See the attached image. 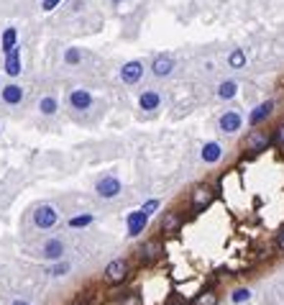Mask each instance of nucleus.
<instances>
[{"instance_id":"f257e3e1","label":"nucleus","mask_w":284,"mask_h":305,"mask_svg":"<svg viewBox=\"0 0 284 305\" xmlns=\"http://www.w3.org/2000/svg\"><path fill=\"white\" fill-rule=\"evenodd\" d=\"M215 200V190L210 185H195L189 193V205L195 213H202L205 208H210V203Z\"/></svg>"},{"instance_id":"f03ea898","label":"nucleus","mask_w":284,"mask_h":305,"mask_svg":"<svg viewBox=\"0 0 284 305\" xmlns=\"http://www.w3.org/2000/svg\"><path fill=\"white\" fill-rule=\"evenodd\" d=\"M131 275V267L126 259H113V262L105 267V282L108 285H120V282H126Z\"/></svg>"},{"instance_id":"7ed1b4c3","label":"nucleus","mask_w":284,"mask_h":305,"mask_svg":"<svg viewBox=\"0 0 284 305\" xmlns=\"http://www.w3.org/2000/svg\"><path fill=\"white\" fill-rule=\"evenodd\" d=\"M56 221H59V213H56L54 205H39L36 210H33V226L41 229V231L54 229Z\"/></svg>"},{"instance_id":"20e7f679","label":"nucleus","mask_w":284,"mask_h":305,"mask_svg":"<svg viewBox=\"0 0 284 305\" xmlns=\"http://www.w3.org/2000/svg\"><path fill=\"white\" fill-rule=\"evenodd\" d=\"M120 190H123L120 179H118V177H113V175L100 177V179H97V185H95V193H97L100 198H105V200H110V198L120 195Z\"/></svg>"},{"instance_id":"39448f33","label":"nucleus","mask_w":284,"mask_h":305,"mask_svg":"<svg viewBox=\"0 0 284 305\" xmlns=\"http://www.w3.org/2000/svg\"><path fill=\"white\" fill-rule=\"evenodd\" d=\"M162 254H164V246H162V241H159V239H149L139 249V259H141L143 264H154L156 259H162Z\"/></svg>"},{"instance_id":"423d86ee","label":"nucleus","mask_w":284,"mask_h":305,"mask_svg":"<svg viewBox=\"0 0 284 305\" xmlns=\"http://www.w3.org/2000/svg\"><path fill=\"white\" fill-rule=\"evenodd\" d=\"M269 144H271V139L266 136V133H264V131H259V128H254V131L246 136V141H243V149H248L251 154H259V152L269 149Z\"/></svg>"},{"instance_id":"0eeeda50","label":"nucleus","mask_w":284,"mask_h":305,"mask_svg":"<svg viewBox=\"0 0 284 305\" xmlns=\"http://www.w3.org/2000/svg\"><path fill=\"white\" fill-rule=\"evenodd\" d=\"M143 77V62L139 59H133V62H126L120 67V80L126 82V85H136Z\"/></svg>"},{"instance_id":"6e6552de","label":"nucleus","mask_w":284,"mask_h":305,"mask_svg":"<svg viewBox=\"0 0 284 305\" xmlns=\"http://www.w3.org/2000/svg\"><path fill=\"white\" fill-rule=\"evenodd\" d=\"M241 126H243V118H241V113H238V110H225L223 116L218 118V128L223 133H236Z\"/></svg>"},{"instance_id":"1a4fd4ad","label":"nucleus","mask_w":284,"mask_h":305,"mask_svg":"<svg viewBox=\"0 0 284 305\" xmlns=\"http://www.w3.org/2000/svg\"><path fill=\"white\" fill-rule=\"evenodd\" d=\"M151 72H154L156 77H169V75L174 72V59H172L169 54H159V56H154Z\"/></svg>"},{"instance_id":"9d476101","label":"nucleus","mask_w":284,"mask_h":305,"mask_svg":"<svg viewBox=\"0 0 284 305\" xmlns=\"http://www.w3.org/2000/svg\"><path fill=\"white\" fill-rule=\"evenodd\" d=\"M62 254H64V241L62 239H49L41 249V256L47 262H62Z\"/></svg>"},{"instance_id":"9b49d317","label":"nucleus","mask_w":284,"mask_h":305,"mask_svg":"<svg viewBox=\"0 0 284 305\" xmlns=\"http://www.w3.org/2000/svg\"><path fill=\"white\" fill-rule=\"evenodd\" d=\"M271 113H274V100H266V103H261V105H256L254 110H251V116H248V123L256 128V126H261Z\"/></svg>"},{"instance_id":"f8f14e48","label":"nucleus","mask_w":284,"mask_h":305,"mask_svg":"<svg viewBox=\"0 0 284 305\" xmlns=\"http://www.w3.org/2000/svg\"><path fill=\"white\" fill-rule=\"evenodd\" d=\"M70 105L74 110H87V108H93V95H90L87 90H82V87H74L70 93Z\"/></svg>"},{"instance_id":"ddd939ff","label":"nucleus","mask_w":284,"mask_h":305,"mask_svg":"<svg viewBox=\"0 0 284 305\" xmlns=\"http://www.w3.org/2000/svg\"><path fill=\"white\" fill-rule=\"evenodd\" d=\"M159 229H162V233H174V231H179V229H182V213L166 210L164 218H162V223H159Z\"/></svg>"},{"instance_id":"4468645a","label":"nucleus","mask_w":284,"mask_h":305,"mask_svg":"<svg viewBox=\"0 0 284 305\" xmlns=\"http://www.w3.org/2000/svg\"><path fill=\"white\" fill-rule=\"evenodd\" d=\"M146 223H149V216H146L143 210H133L131 216H128V236L133 239V236H139L143 229H146Z\"/></svg>"},{"instance_id":"2eb2a0df","label":"nucleus","mask_w":284,"mask_h":305,"mask_svg":"<svg viewBox=\"0 0 284 305\" xmlns=\"http://www.w3.org/2000/svg\"><path fill=\"white\" fill-rule=\"evenodd\" d=\"M200 156H202L205 164H215V162H220V156H223V146L218 141H208L205 146H202Z\"/></svg>"},{"instance_id":"dca6fc26","label":"nucleus","mask_w":284,"mask_h":305,"mask_svg":"<svg viewBox=\"0 0 284 305\" xmlns=\"http://www.w3.org/2000/svg\"><path fill=\"white\" fill-rule=\"evenodd\" d=\"M21 100H24V87L16 82H8L3 87V103L5 105H21Z\"/></svg>"},{"instance_id":"f3484780","label":"nucleus","mask_w":284,"mask_h":305,"mask_svg":"<svg viewBox=\"0 0 284 305\" xmlns=\"http://www.w3.org/2000/svg\"><path fill=\"white\" fill-rule=\"evenodd\" d=\"M5 75L8 77H18L21 75V47L10 49L5 54Z\"/></svg>"},{"instance_id":"a211bd4d","label":"nucleus","mask_w":284,"mask_h":305,"mask_svg":"<svg viewBox=\"0 0 284 305\" xmlns=\"http://www.w3.org/2000/svg\"><path fill=\"white\" fill-rule=\"evenodd\" d=\"M162 105V95L156 93V90H143L141 98H139V108L141 110H156Z\"/></svg>"},{"instance_id":"6ab92c4d","label":"nucleus","mask_w":284,"mask_h":305,"mask_svg":"<svg viewBox=\"0 0 284 305\" xmlns=\"http://www.w3.org/2000/svg\"><path fill=\"white\" fill-rule=\"evenodd\" d=\"M18 47V31L13 26H8L3 31V39H0V49H3V54H8L10 49H16Z\"/></svg>"},{"instance_id":"aec40b11","label":"nucleus","mask_w":284,"mask_h":305,"mask_svg":"<svg viewBox=\"0 0 284 305\" xmlns=\"http://www.w3.org/2000/svg\"><path fill=\"white\" fill-rule=\"evenodd\" d=\"M56 110H59V103H56L54 95H44L39 100V113H41V116H54Z\"/></svg>"},{"instance_id":"412c9836","label":"nucleus","mask_w":284,"mask_h":305,"mask_svg":"<svg viewBox=\"0 0 284 305\" xmlns=\"http://www.w3.org/2000/svg\"><path fill=\"white\" fill-rule=\"evenodd\" d=\"M236 95H238V82L225 80V82L218 85V98H220V100H233Z\"/></svg>"},{"instance_id":"4be33fe9","label":"nucleus","mask_w":284,"mask_h":305,"mask_svg":"<svg viewBox=\"0 0 284 305\" xmlns=\"http://www.w3.org/2000/svg\"><path fill=\"white\" fill-rule=\"evenodd\" d=\"M228 67L231 70H243L246 67V51L243 49H233L228 54Z\"/></svg>"},{"instance_id":"5701e85b","label":"nucleus","mask_w":284,"mask_h":305,"mask_svg":"<svg viewBox=\"0 0 284 305\" xmlns=\"http://www.w3.org/2000/svg\"><path fill=\"white\" fill-rule=\"evenodd\" d=\"M192 305H218V292H213V290L200 292V295L195 298V303H192Z\"/></svg>"},{"instance_id":"b1692460","label":"nucleus","mask_w":284,"mask_h":305,"mask_svg":"<svg viewBox=\"0 0 284 305\" xmlns=\"http://www.w3.org/2000/svg\"><path fill=\"white\" fill-rule=\"evenodd\" d=\"M231 300H233L236 305L248 303V300H251V290H248V287H238V290H233V292H231Z\"/></svg>"},{"instance_id":"393cba45","label":"nucleus","mask_w":284,"mask_h":305,"mask_svg":"<svg viewBox=\"0 0 284 305\" xmlns=\"http://www.w3.org/2000/svg\"><path fill=\"white\" fill-rule=\"evenodd\" d=\"M64 62H67V64H70V67L79 64V62H82V51H79L77 47H70V49H67V51H64Z\"/></svg>"},{"instance_id":"a878e982","label":"nucleus","mask_w":284,"mask_h":305,"mask_svg":"<svg viewBox=\"0 0 284 305\" xmlns=\"http://www.w3.org/2000/svg\"><path fill=\"white\" fill-rule=\"evenodd\" d=\"M93 223V216L90 213H85V216H74L72 221H70V229H85V226H90Z\"/></svg>"},{"instance_id":"bb28decb","label":"nucleus","mask_w":284,"mask_h":305,"mask_svg":"<svg viewBox=\"0 0 284 305\" xmlns=\"http://www.w3.org/2000/svg\"><path fill=\"white\" fill-rule=\"evenodd\" d=\"M274 144L279 146V149L284 152V123H279L277 131H274Z\"/></svg>"},{"instance_id":"cd10ccee","label":"nucleus","mask_w":284,"mask_h":305,"mask_svg":"<svg viewBox=\"0 0 284 305\" xmlns=\"http://www.w3.org/2000/svg\"><path fill=\"white\" fill-rule=\"evenodd\" d=\"M67 272H70V264H67V262H62V264H54V267L49 269V275H54V277L67 275Z\"/></svg>"},{"instance_id":"c85d7f7f","label":"nucleus","mask_w":284,"mask_h":305,"mask_svg":"<svg viewBox=\"0 0 284 305\" xmlns=\"http://www.w3.org/2000/svg\"><path fill=\"white\" fill-rule=\"evenodd\" d=\"M156 208H159V200L154 198V200H149V203H143V208H141V210L146 213V216H151V213H154Z\"/></svg>"},{"instance_id":"c756f323","label":"nucleus","mask_w":284,"mask_h":305,"mask_svg":"<svg viewBox=\"0 0 284 305\" xmlns=\"http://www.w3.org/2000/svg\"><path fill=\"white\" fill-rule=\"evenodd\" d=\"M56 5H62V0H41V8L47 10V13H51Z\"/></svg>"},{"instance_id":"7c9ffc66","label":"nucleus","mask_w":284,"mask_h":305,"mask_svg":"<svg viewBox=\"0 0 284 305\" xmlns=\"http://www.w3.org/2000/svg\"><path fill=\"white\" fill-rule=\"evenodd\" d=\"M120 305H141V298L139 295H128V298H123Z\"/></svg>"},{"instance_id":"2f4dec72","label":"nucleus","mask_w":284,"mask_h":305,"mask_svg":"<svg viewBox=\"0 0 284 305\" xmlns=\"http://www.w3.org/2000/svg\"><path fill=\"white\" fill-rule=\"evenodd\" d=\"M277 249H279V252H284V229L279 231V239H277Z\"/></svg>"},{"instance_id":"473e14b6","label":"nucleus","mask_w":284,"mask_h":305,"mask_svg":"<svg viewBox=\"0 0 284 305\" xmlns=\"http://www.w3.org/2000/svg\"><path fill=\"white\" fill-rule=\"evenodd\" d=\"M10 305H31V303H26V300H13Z\"/></svg>"},{"instance_id":"72a5a7b5","label":"nucleus","mask_w":284,"mask_h":305,"mask_svg":"<svg viewBox=\"0 0 284 305\" xmlns=\"http://www.w3.org/2000/svg\"><path fill=\"white\" fill-rule=\"evenodd\" d=\"M110 3H113V5H120V3H123V0H110Z\"/></svg>"},{"instance_id":"f704fd0d","label":"nucleus","mask_w":284,"mask_h":305,"mask_svg":"<svg viewBox=\"0 0 284 305\" xmlns=\"http://www.w3.org/2000/svg\"><path fill=\"white\" fill-rule=\"evenodd\" d=\"M169 305H185V303H169Z\"/></svg>"},{"instance_id":"c9c22d12","label":"nucleus","mask_w":284,"mask_h":305,"mask_svg":"<svg viewBox=\"0 0 284 305\" xmlns=\"http://www.w3.org/2000/svg\"><path fill=\"white\" fill-rule=\"evenodd\" d=\"M74 305H85V303H74Z\"/></svg>"}]
</instances>
